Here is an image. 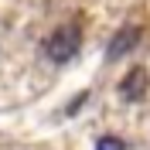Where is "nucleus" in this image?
<instances>
[{
  "mask_svg": "<svg viewBox=\"0 0 150 150\" xmlns=\"http://www.w3.org/2000/svg\"><path fill=\"white\" fill-rule=\"evenodd\" d=\"M79 48H82V31L75 28V24H65V28H55L51 38L45 41V55L55 62V65H65L68 58L79 55Z\"/></svg>",
  "mask_w": 150,
  "mask_h": 150,
  "instance_id": "obj_1",
  "label": "nucleus"
},
{
  "mask_svg": "<svg viewBox=\"0 0 150 150\" xmlns=\"http://www.w3.org/2000/svg\"><path fill=\"white\" fill-rule=\"evenodd\" d=\"M147 89H150V72L143 65H137V68H130V72L123 75L120 99L123 103H140V99H147Z\"/></svg>",
  "mask_w": 150,
  "mask_h": 150,
  "instance_id": "obj_2",
  "label": "nucleus"
},
{
  "mask_svg": "<svg viewBox=\"0 0 150 150\" xmlns=\"http://www.w3.org/2000/svg\"><path fill=\"white\" fill-rule=\"evenodd\" d=\"M140 38H143V31L137 28V24H126V28H120L116 34H112V41L106 45V62H116V58L130 55L133 48L140 45Z\"/></svg>",
  "mask_w": 150,
  "mask_h": 150,
  "instance_id": "obj_3",
  "label": "nucleus"
},
{
  "mask_svg": "<svg viewBox=\"0 0 150 150\" xmlns=\"http://www.w3.org/2000/svg\"><path fill=\"white\" fill-rule=\"evenodd\" d=\"M96 150H126V143H123L120 137L106 133V137H99V140H96Z\"/></svg>",
  "mask_w": 150,
  "mask_h": 150,
  "instance_id": "obj_4",
  "label": "nucleus"
}]
</instances>
